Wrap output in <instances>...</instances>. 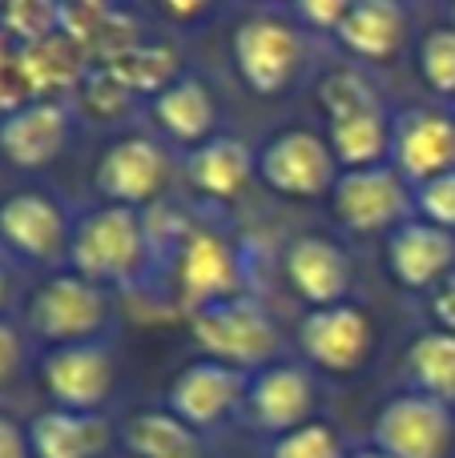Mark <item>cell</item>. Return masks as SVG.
I'll return each mask as SVG.
<instances>
[{"mask_svg":"<svg viewBox=\"0 0 455 458\" xmlns=\"http://www.w3.org/2000/svg\"><path fill=\"white\" fill-rule=\"evenodd\" d=\"M153 261H158V245H153L150 214L125 206H105V201H93L89 209L77 214L69 261H64L73 274L117 293L137 290L150 277Z\"/></svg>","mask_w":455,"mask_h":458,"instance_id":"cell-1","label":"cell"},{"mask_svg":"<svg viewBox=\"0 0 455 458\" xmlns=\"http://www.w3.org/2000/svg\"><path fill=\"white\" fill-rule=\"evenodd\" d=\"M113 326V293L69 266L40 274L21 301V330L40 350L105 342Z\"/></svg>","mask_w":455,"mask_h":458,"instance_id":"cell-2","label":"cell"},{"mask_svg":"<svg viewBox=\"0 0 455 458\" xmlns=\"http://www.w3.org/2000/svg\"><path fill=\"white\" fill-rule=\"evenodd\" d=\"M306 37L290 8H254L230 32V64L254 97H282L306 69Z\"/></svg>","mask_w":455,"mask_h":458,"instance_id":"cell-3","label":"cell"},{"mask_svg":"<svg viewBox=\"0 0 455 458\" xmlns=\"http://www.w3.org/2000/svg\"><path fill=\"white\" fill-rule=\"evenodd\" d=\"M185 330L190 342L202 350V358L226 362L234 370H262V366L279 362V326H274L266 301L254 290L234 293V298H218L210 306L185 314Z\"/></svg>","mask_w":455,"mask_h":458,"instance_id":"cell-4","label":"cell"},{"mask_svg":"<svg viewBox=\"0 0 455 458\" xmlns=\"http://www.w3.org/2000/svg\"><path fill=\"white\" fill-rule=\"evenodd\" d=\"M77 214L45 185H21L0 193V258L13 266L53 274L69 261Z\"/></svg>","mask_w":455,"mask_h":458,"instance_id":"cell-5","label":"cell"},{"mask_svg":"<svg viewBox=\"0 0 455 458\" xmlns=\"http://www.w3.org/2000/svg\"><path fill=\"white\" fill-rule=\"evenodd\" d=\"M174 145H166L153 129L145 133H121L97 153L93 161V193L105 206H125L150 214L166 190L174 185L177 157Z\"/></svg>","mask_w":455,"mask_h":458,"instance_id":"cell-6","label":"cell"},{"mask_svg":"<svg viewBox=\"0 0 455 458\" xmlns=\"http://www.w3.org/2000/svg\"><path fill=\"white\" fill-rule=\"evenodd\" d=\"M37 386L48 406L77 414H105L117 394L121 362L113 342H81V346H56L40 350L37 362Z\"/></svg>","mask_w":455,"mask_h":458,"instance_id":"cell-7","label":"cell"},{"mask_svg":"<svg viewBox=\"0 0 455 458\" xmlns=\"http://www.w3.org/2000/svg\"><path fill=\"white\" fill-rule=\"evenodd\" d=\"M254 165H258V182L287 201L331 198L339 174H343L327 133H319L311 125L274 129L254 149Z\"/></svg>","mask_w":455,"mask_h":458,"instance_id":"cell-8","label":"cell"},{"mask_svg":"<svg viewBox=\"0 0 455 458\" xmlns=\"http://www.w3.org/2000/svg\"><path fill=\"white\" fill-rule=\"evenodd\" d=\"M169 274H174V298L182 314H193L218 298L246 293V258L214 225H190L177 233Z\"/></svg>","mask_w":455,"mask_h":458,"instance_id":"cell-9","label":"cell"},{"mask_svg":"<svg viewBox=\"0 0 455 458\" xmlns=\"http://www.w3.org/2000/svg\"><path fill=\"white\" fill-rule=\"evenodd\" d=\"M298 362H306L314 374L331 378H351L375 358L379 330L375 318L359 301H339V306L306 310L295 330Z\"/></svg>","mask_w":455,"mask_h":458,"instance_id":"cell-10","label":"cell"},{"mask_svg":"<svg viewBox=\"0 0 455 458\" xmlns=\"http://www.w3.org/2000/svg\"><path fill=\"white\" fill-rule=\"evenodd\" d=\"M246 386H250L246 370H234V366L198 354L169 374L161 406L174 419H182L190 430H198L202 438H210L230 427L234 419H242Z\"/></svg>","mask_w":455,"mask_h":458,"instance_id":"cell-11","label":"cell"},{"mask_svg":"<svg viewBox=\"0 0 455 458\" xmlns=\"http://www.w3.org/2000/svg\"><path fill=\"white\" fill-rule=\"evenodd\" d=\"M331 217L339 229L359 237L391 233L403 222L416 217V190L403 182L395 165H371V169H343L327 198Z\"/></svg>","mask_w":455,"mask_h":458,"instance_id":"cell-12","label":"cell"},{"mask_svg":"<svg viewBox=\"0 0 455 458\" xmlns=\"http://www.w3.org/2000/svg\"><path fill=\"white\" fill-rule=\"evenodd\" d=\"M77 113L61 97H32L0 113V161L16 174H40L56 165L73 145Z\"/></svg>","mask_w":455,"mask_h":458,"instance_id":"cell-13","label":"cell"},{"mask_svg":"<svg viewBox=\"0 0 455 458\" xmlns=\"http://www.w3.org/2000/svg\"><path fill=\"white\" fill-rule=\"evenodd\" d=\"M314 414H319V378L306 362L279 358V362L250 374L242 422H250L270 443L314 422Z\"/></svg>","mask_w":455,"mask_h":458,"instance_id":"cell-14","label":"cell"},{"mask_svg":"<svg viewBox=\"0 0 455 458\" xmlns=\"http://www.w3.org/2000/svg\"><path fill=\"white\" fill-rule=\"evenodd\" d=\"M371 446L387 458H448L455 446V411L432 394L403 390L379 406Z\"/></svg>","mask_w":455,"mask_h":458,"instance_id":"cell-15","label":"cell"},{"mask_svg":"<svg viewBox=\"0 0 455 458\" xmlns=\"http://www.w3.org/2000/svg\"><path fill=\"white\" fill-rule=\"evenodd\" d=\"M279 269L287 290L306 310L351 301L355 290V261L347 245L331 233H295L279 253Z\"/></svg>","mask_w":455,"mask_h":458,"instance_id":"cell-16","label":"cell"},{"mask_svg":"<svg viewBox=\"0 0 455 458\" xmlns=\"http://www.w3.org/2000/svg\"><path fill=\"white\" fill-rule=\"evenodd\" d=\"M153 133L177 153H190L198 145L214 141L222 133V101L218 89L202 72H174L150 93Z\"/></svg>","mask_w":455,"mask_h":458,"instance_id":"cell-17","label":"cell"},{"mask_svg":"<svg viewBox=\"0 0 455 458\" xmlns=\"http://www.w3.org/2000/svg\"><path fill=\"white\" fill-rule=\"evenodd\" d=\"M391 165L403 174L411 190L455 169V117L448 109H408L395 117Z\"/></svg>","mask_w":455,"mask_h":458,"instance_id":"cell-18","label":"cell"},{"mask_svg":"<svg viewBox=\"0 0 455 458\" xmlns=\"http://www.w3.org/2000/svg\"><path fill=\"white\" fill-rule=\"evenodd\" d=\"M387 269L403 290L432 293L455 274V233L411 217L387 233Z\"/></svg>","mask_w":455,"mask_h":458,"instance_id":"cell-19","label":"cell"},{"mask_svg":"<svg viewBox=\"0 0 455 458\" xmlns=\"http://www.w3.org/2000/svg\"><path fill=\"white\" fill-rule=\"evenodd\" d=\"M411 37V16L395 0H347L335 29V45L363 64H387L403 53Z\"/></svg>","mask_w":455,"mask_h":458,"instance_id":"cell-20","label":"cell"},{"mask_svg":"<svg viewBox=\"0 0 455 458\" xmlns=\"http://www.w3.org/2000/svg\"><path fill=\"white\" fill-rule=\"evenodd\" d=\"M29 458H105L117 446L109 414H77L45 406L29 422Z\"/></svg>","mask_w":455,"mask_h":458,"instance_id":"cell-21","label":"cell"},{"mask_svg":"<svg viewBox=\"0 0 455 458\" xmlns=\"http://www.w3.org/2000/svg\"><path fill=\"white\" fill-rule=\"evenodd\" d=\"M182 174L190 182V190L202 193L206 201H234L258 177V165H254V149L250 145H242L230 133H218L214 141L185 153Z\"/></svg>","mask_w":455,"mask_h":458,"instance_id":"cell-22","label":"cell"},{"mask_svg":"<svg viewBox=\"0 0 455 458\" xmlns=\"http://www.w3.org/2000/svg\"><path fill=\"white\" fill-rule=\"evenodd\" d=\"M327 141L339 157V169H371L391 165V133L395 117L383 109V101L355 105L347 113L327 117Z\"/></svg>","mask_w":455,"mask_h":458,"instance_id":"cell-23","label":"cell"},{"mask_svg":"<svg viewBox=\"0 0 455 458\" xmlns=\"http://www.w3.org/2000/svg\"><path fill=\"white\" fill-rule=\"evenodd\" d=\"M210 438L190 430L166 406H145L117 422V446L125 458H214Z\"/></svg>","mask_w":455,"mask_h":458,"instance_id":"cell-24","label":"cell"},{"mask_svg":"<svg viewBox=\"0 0 455 458\" xmlns=\"http://www.w3.org/2000/svg\"><path fill=\"white\" fill-rule=\"evenodd\" d=\"M403 366H408L411 390L455 406V334L435 330V326L424 330L408 346V362Z\"/></svg>","mask_w":455,"mask_h":458,"instance_id":"cell-25","label":"cell"},{"mask_svg":"<svg viewBox=\"0 0 455 458\" xmlns=\"http://www.w3.org/2000/svg\"><path fill=\"white\" fill-rule=\"evenodd\" d=\"M419 77L432 93L455 97V21L435 24L419 40Z\"/></svg>","mask_w":455,"mask_h":458,"instance_id":"cell-26","label":"cell"},{"mask_svg":"<svg viewBox=\"0 0 455 458\" xmlns=\"http://www.w3.org/2000/svg\"><path fill=\"white\" fill-rule=\"evenodd\" d=\"M347 454L351 451H347L343 435L322 419H314V422H306V427L290 430V435L274 438L270 451H266V458H347Z\"/></svg>","mask_w":455,"mask_h":458,"instance_id":"cell-27","label":"cell"},{"mask_svg":"<svg viewBox=\"0 0 455 458\" xmlns=\"http://www.w3.org/2000/svg\"><path fill=\"white\" fill-rule=\"evenodd\" d=\"M61 8L53 4H29V0H21V4H8L0 8V32L13 40H24V45H32V40H45L48 32L56 29V21H61Z\"/></svg>","mask_w":455,"mask_h":458,"instance_id":"cell-28","label":"cell"},{"mask_svg":"<svg viewBox=\"0 0 455 458\" xmlns=\"http://www.w3.org/2000/svg\"><path fill=\"white\" fill-rule=\"evenodd\" d=\"M416 217H424V222L455 233V169L419 185L416 190Z\"/></svg>","mask_w":455,"mask_h":458,"instance_id":"cell-29","label":"cell"},{"mask_svg":"<svg viewBox=\"0 0 455 458\" xmlns=\"http://www.w3.org/2000/svg\"><path fill=\"white\" fill-rule=\"evenodd\" d=\"M343 13H347V0H298V4H290V16L306 32H322V37H335Z\"/></svg>","mask_w":455,"mask_h":458,"instance_id":"cell-30","label":"cell"},{"mask_svg":"<svg viewBox=\"0 0 455 458\" xmlns=\"http://www.w3.org/2000/svg\"><path fill=\"white\" fill-rule=\"evenodd\" d=\"M24 330L13 322H0V390L8 386L13 378H21L24 370Z\"/></svg>","mask_w":455,"mask_h":458,"instance_id":"cell-31","label":"cell"},{"mask_svg":"<svg viewBox=\"0 0 455 458\" xmlns=\"http://www.w3.org/2000/svg\"><path fill=\"white\" fill-rule=\"evenodd\" d=\"M427 310H432L435 330L455 334V274L443 285H435V290L427 293Z\"/></svg>","mask_w":455,"mask_h":458,"instance_id":"cell-32","label":"cell"},{"mask_svg":"<svg viewBox=\"0 0 455 458\" xmlns=\"http://www.w3.org/2000/svg\"><path fill=\"white\" fill-rule=\"evenodd\" d=\"M0 458H29V430L8 414H0Z\"/></svg>","mask_w":455,"mask_h":458,"instance_id":"cell-33","label":"cell"},{"mask_svg":"<svg viewBox=\"0 0 455 458\" xmlns=\"http://www.w3.org/2000/svg\"><path fill=\"white\" fill-rule=\"evenodd\" d=\"M16 306V266L8 258H0V322H8Z\"/></svg>","mask_w":455,"mask_h":458,"instance_id":"cell-34","label":"cell"},{"mask_svg":"<svg viewBox=\"0 0 455 458\" xmlns=\"http://www.w3.org/2000/svg\"><path fill=\"white\" fill-rule=\"evenodd\" d=\"M347 458H387L383 451H375V446H359V451H351Z\"/></svg>","mask_w":455,"mask_h":458,"instance_id":"cell-35","label":"cell"},{"mask_svg":"<svg viewBox=\"0 0 455 458\" xmlns=\"http://www.w3.org/2000/svg\"><path fill=\"white\" fill-rule=\"evenodd\" d=\"M451 117H455V105H451Z\"/></svg>","mask_w":455,"mask_h":458,"instance_id":"cell-36","label":"cell"}]
</instances>
